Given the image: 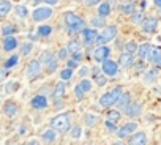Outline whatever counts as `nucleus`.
Here are the masks:
<instances>
[{"mask_svg": "<svg viewBox=\"0 0 161 145\" xmlns=\"http://www.w3.org/2000/svg\"><path fill=\"white\" fill-rule=\"evenodd\" d=\"M155 63H156V66H158V68H161V55L155 60Z\"/></svg>", "mask_w": 161, "mask_h": 145, "instance_id": "50", "label": "nucleus"}, {"mask_svg": "<svg viewBox=\"0 0 161 145\" xmlns=\"http://www.w3.org/2000/svg\"><path fill=\"white\" fill-rule=\"evenodd\" d=\"M122 93H123L122 87H115L112 92L104 93V95L100 98V106H103V107H109V106L115 104V103L119 101V98H120V95H122Z\"/></svg>", "mask_w": 161, "mask_h": 145, "instance_id": "3", "label": "nucleus"}, {"mask_svg": "<svg viewBox=\"0 0 161 145\" xmlns=\"http://www.w3.org/2000/svg\"><path fill=\"white\" fill-rule=\"evenodd\" d=\"M40 69H41V62L40 60H32L29 65H27V78L32 81L35 79L38 74H40Z\"/></svg>", "mask_w": 161, "mask_h": 145, "instance_id": "7", "label": "nucleus"}, {"mask_svg": "<svg viewBox=\"0 0 161 145\" xmlns=\"http://www.w3.org/2000/svg\"><path fill=\"white\" fill-rule=\"evenodd\" d=\"M3 110H5V114H7L8 117H13V115H16V114H18V106H16L14 103L8 101V103L3 106Z\"/></svg>", "mask_w": 161, "mask_h": 145, "instance_id": "22", "label": "nucleus"}, {"mask_svg": "<svg viewBox=\"0 0 161 145\" xmlns=\"http://www.w3.org/2000/svg\"><path fill=\"white\" fill-rule=\"evenodd\" d=\"M101 66H103V72L106 76H112L114 78L117 74V71H119V63L114 62V60H109V58H106Z\"/></svg>", "mask_w": 161, "mask_h": 145, "instance_id": "6", "label": "nucleus"}, {"mask_svg": "<svg viewBox=\"0 0 161 145\" xmlns=\"http://www.w3.org/2000/svg\"><path fill=\"white\" fill-rule=\"evenodd\" d=\"M51 32H52V29L49 25H40L38 27V35L40 36H47V35H51Z\"/></svg>", "mask_w": 161, "mask_h": 145, "instance_id": "30", "label": "nucleus"}, {"mask_svg": "<svg viewBox=\"0 0 161 145\" xmlns=\"http://www.w3.org/2000/svg\"><path fill=\"white\" fill-rule=\"evenodd\" d=\"M97 121H98V117H97V115H92V114H87V115H86V123H87V126H93Z\"/></svg>", "mask_w": 161, "mask_h": 145, "instance_id": "34", "label": "nucleus"}, {"mask_svg": "<svg viewBox=\"0 0 161 145\" xmlns=\"http://www.w3.org/2000/svg\"><path fill=\"white\" fill-rule=\"evenodd\" d=\"M156 74H158V71L156 69H150V71H147L145 72V78H144V81L148 84V82H153L155 79H156Z\"/></svg>", "mask_w": 161, "mask_h": 145, "instance_id": "28", "label": "nucleus"}, {"mask_svg": "<svg viewBox=\"0 0 161 145\" xmlns=\"http://www.w3.org/2000/svg\"><path fill=\"white\" fill-rule=\"evenodd\" d=\"M41 62L46 63V68H47L49 72H54V71L57 69V60L54 58V55H52L51 52H44V54L41 55Z\"/></svg>", "mask_w": 161, "mask_h": 145, "instance_id": "8", "label": "nucleus"}, {"mask_svg": "<svg viewBox=\"0 0 161 145\" xmlns=\"http://www.w3.org/2000/svg\"><path fill=\"white\" fill-rule=\"evenodd\" d=\"M68 52H71L73 55L74 54H77V52H80V44H79V41H69V44H68Z\"/></svg>", "mask_w": 161, "mask_h": 145, "instance_id": "26", "label": "nucleus"}, {"mask_svg": "<svg viewBox=\"0 0 161 145\" xmlns=\"http://www.w3.org/2000/svg\"><path fill=\"white\" fill-rule=\"evenodd\" d=\"M109 54H111V49H109L108 46L101 44V46H98V47L95 49L93 57H95V60H97V62H101V63H103V62L109 57Z\"/></svg>", "mask_w": 161, "mask_h": 145, "instance_id": "9", "label": "nucleus"}, {"mask_svg": "<svg viewBox=\"0 0 161 145\" xmlns=\"http://www.w3.org/2000/svg\"><path fill=\"white\" fill-rule=\"evenodd\" d=\"M5 76H7V71L5 69H0V82L5 79Z\"/></svg>", "mask_w": 161, "mask_h": 145, "instance_id": "48", "label": "nucleus"}, {"mask_svg": "<svg viewBox=\"0 0 161 145\" xmlns=\"http://www.w3.org/2000/svg\"><path fill=\"white\" fill-rule=\"evenodd\" d=\"M10 11H11L10 0H0V18H5Z\"/></svg>", "mask_w": 161, "mask_h": 145, "instance_id": "19", "label": "nucleus"}, {"mask_svg": "<svg viewBox=\"0 0 161 145\" xmlns=\"http://www.w3.org/2000/svg\"><path fill=\"white\" fill-rule=\"evenodd\" d=\"M65 92H66V85H65V81H62V82H58V84L55 85V89H54V93H52L54 99H60V98H63Z\"/></svg>", "mask_w": 161, "mask_h": 145, "instance_id": "16", "label": "nucleus"}, {"mask_svg": "<svg viewBox=\"0 0 161 145\" xmlns=\"http://www.w3.org/2000/svg\"><path fill=\"white\" fill-rule=\"evenodd\" d=\"M16 14H18L19 18H25V16L29 14V11H27V8H25V7L19 5V7H16Z\"/></svg>", "mask_w": 161, "mask_h": 145, "instance_id": "37", "label": "nucleus"}, {"mask_svg": "<svg viewBox=\"0 0 161 145\" xmlns=\"http://www.w3.org/2000/svg\"><path fill=\"white\" fill-rule=\"evenodd\" d=\"M77 62H79V60H76V58L73 57L71 60H68V68H71V69H73V68H77V65H79Z\"/></svg>", "mask_w": 161, "mask_h": 145, "instance_id": "44", "label": "nucleus"}, {"mask_svg": "<svg viewBox=\"0 0 161 145\" xmlns=\"http://www.w3.org/2000/svg\"><path fill=\"white\" fill-rule=\"evenodd\" d=\"M18 60H19V57H18V55H13V57H10V58L5 62V68H13V66L18 63Z\"/></svg>", "mask_w": 161, "mask_h": 145, "instance_id": "36", "label": "nucleus"}, {"mask_svg": "<svg viewBox=\"0 0 161 145\" xmlns=\"http://www.w3.org/2000/svg\"><path fill=\"white\" fill-rule=\"evenodd\" d=\"M115 35H117V29L114 27V25H109V27H106L100 35H98V40H97V43H98V46H101V44H106V43H109V41H112L114 38H115Z\"/></svg>", "mask_w": 161, "mask_h": 145, "instance_id": "4", "label": "nucleus"}, {"mask_svg": "<svg viewBox=\"0 0 161 145\" xmlns=\"http://www.w3.org/2000/svg\"><path fill=\"white\" fill-rule=\"evenodd\" d=\"M71 137L73 139H79L80 137V126H74L71 129Z\"/></svg>", "mask_w": 161, "mask_h": 145, "instance_id": "41", "label": "nucleus"}, {"mask_svg": "<svg viewBox=\"0 0 161 145\" xmlns=\"http://www.w3.org/2000/svg\"><path fill=\"white\" fill-rule=\"evenodd\" d=\"M156 25H158V21L155 18H150V19H145L142 22V30L145 33H153L156 30Z\"/></svg>", "mask_w": 161, "mask_h": 145, "instance_id": "12", "label": "nucleus"}, {"mask_svg": "<svg viewBox=\"0 0 161 145\" xmlns=\"http://www.w3.org/2000/svg\"><path fill=\"white\" fill-rule=\"evenodd\" d=\"M32 43H25V44H22V47H21V55H29L30 52H32Z\"/></svg>", "mask_w": 161, "mask_h": 145, "instance_id": "35", "label": "nucleus"}, {"mask_svg": "<svg viewBox=\"0 0 161 145\" xmlns=\"http://www.w3.org/2000/svg\"><path fill=\"white\" fill-rule=\"evenodd\" d=\"M95 81H97V84H98L100 87H104V85H106V78H104V76H97Z\"/></svg>", "mask_w": 161, "mask_h": 145, "instance_id": "43", "label": "nucleus"}, {"mask_svg": "<svg viewBox=\"0 0 161 145\" xmlns=\"http://www.w3.org/2000/svg\"><path fill=\"white\" fill-rule=\"evenodd\" d=\"M14 87H18V84H16V82H10V84L7 85V92H13V90H16Z\"/></svg>", "mask_w": 161, "mask_h": 145, "instance_id": "46", "label": "nucleus"}, {"mask_svg": "<svg viewBox=\"0 0 161 145\" xmlns=\"http://www.w3.org/2000/svg\"><path fill=\"white\" fill-rule=\"evenodd\" d=\"M79 87L87 93V92H90V90H92V82H90L89 79H82V81L79 82Z\"/></svg>", "mask_w": 161, "mask_h": 145, "instance_id": "29", "label": "nucleus"}, {"mask_svg": "<svg viewBox=\"0 0 161 145\" xmlns=\"http://www.w3.org/2000/svg\"><path fill=\"white\" fill-rule=\"evenodd\" d=\"M150 49H152V46H150L148 43H144V44L137 46V55H139L141 58H147V57H148Z\"/></svg>", "mask_w": 161, "mask_h": 145, "instance_id": "20", "label": "nucleus"}, {"mask_svg": "<svg viewBox=\"0 0 161 145\" xmlns=\"http://www.w3.org/2000/svg\"><path fill=\"white\" fill-rule=\"evenodd\" d=\"M130 99H131L130 93H122V95H120V98H119V101H117L115 104H119V106H120L122 109H125V107H126V106H128V104L131 103Z\"/></svg>", "mask_w": 161, "mask_h": 145, "instance_id": "25", "label": "nucleus"}, {"mask_svg": "<svg viewBox=\"0 0 161 145\" xmlns=\"http://www.w3.org/2000/svg\"><path fill=\"white\" fill-rule=\"evenodd\" d=\"M2 32H3L5 36H8V35H13V33L16 32V27H14V25H5V27L2 29Z\"/></svg>", "mask_w": 161, "mask_h": 145, "instance_id": "38", "label": "nucleus"}, {"mask_svg": "<svg viewBox=\"0 0 161 145\" xmlns=\"http://www.w3.org/2000/svg\"><path fill=\"white\" fill-rule=\"evenodd\" d=\"M84 93H86V92H84L82 89H80L79 85H76V87H74V95H76V98H77V99H82V98H84Z\"/></svg>", "mask_w": 161, "mask_h": 145, "instance_id": "39", "label": "nucleus"}, {"mask_svg": "<svg viewBox=\"0 0 161 145\" xmlns=\"http://www.w3.org/2000/svg\"><path fill=\"white\" fill-rule=\"evenodd\" d=\"M16 46H18V40H16L14 36L8 35V36L5 38V41H3V49L10 52V51H14V49H16Z\"/></svg>", "mask_w": 161, "mask_h": 145, "instance_id": "18", "label": "nucleus"}, {"mask_svg": "<svg viewBox=\"0 0 161 145\" xmlns=\"http://www.w3.org/2000/svg\"><path fill=\"white\" fill-rule=\"evenodd\" d=\"M120 66H123V68H128V66H131L133 65V54H130V52H123V54H120V57H119V62H117Z\"/></svg>", "mask_w": 161, "mask_h": 145, "instance_id": "14", "label": "nucleus"}, {"mask_svg": "<svg viewBox=\"0 0 161 145\" xmlns=\"http://www.w3.org/2000/svg\"><path fill=\"white\" fill-rule=\"evenodd\" d=\"M51 16H52V10H51L49 7H41V8H36V10L33 11V14H32V18H33V21H35V22L46 21V19H49Z\"/></svg>", "mask_w": 161, "mask_h": 145, "instance_id": "5", "label": "nucleus"}, {"mask_svg": "<svg viewBox=\"0 0 161 145\" xmlns=\"http://www.w3.org/2000/svg\"><path fill=\"white\" fill-rule=\"evenodd\" d=\"M155 5H156V7H159V8H161V0H155Z\"/></svg>", "mask_w": 161, "mask_h": 145, "instance_id": "51", "label": "nucleus"}, {"mask_svg": "<svg viewBox=\"0 0 161 145\" xmlns=\"http://www.w3.org/2000/svg\"><path fill=\"white\" fill-rule=\"evenodd\" d=\"M35 2H43V0H35Z\"/></svg>", "mask_w": 161, "mask_h": 145, "instance_id": "52", "label": "nucleus"}, {"mask_svg": "<svg viewBox=\"0 0 161 145\" xmlns=\"http://www.w3.org/2000/svg\"><path fill=\"white\" fill-rule=\"evenodd\" d=\"M141 110H142V106L139 103H130L125 107V114L128 117H137V115H141Z\"/></svg>", "mask_w": 161, "mask_h": 145, "instance_id": "11", "label": "nucleus"}, {"mask_svg": "<svg viewBox=\"0 0 161 145\" xmlns=\"http://www.w3.org/2000/svg\"><path fill=\"white\" fill-rule=\"evenodd\" d=\"M142 13H133V22L134 24H142L144 21H142Z\"/></svg>", "mask_w": 161, "mask_h": 145, "instance_id": "40", "label": "nucleus"}, {"mask_svg": "<svg viewBox=\"0 0 161 145\" xmlns=\"http://www.w3.org/2000/svg\"><path fill=\"white\" fill-rule=\"evenodd\" d=\"M128 143H131V145H144V143H147V134L145 132H136V134L131 136Z\"/></svg>", "mask_w": 161, "mask_h": 145, "instance_id": "13", "label": "nucleus"}, {"mask_svg": "<svg viewBox=\"0 0 161 145\" xmlns=\"http://www.w3.org/2000/svg\"><path fill=\"white\" fill-rule=\"evenodd\" d=\"M120 13H122V14H133V13H136V7H134V3L128 2V3L120 5Z\"/></svg>", "mask_w": 161, "mask_h": 145, "instance_id": "23", "label": "nucleus"}, {"mask_svg": "<svg viewBox=\"0 0 161 145\" xmlns=\"http://www.w3.org/2000/svg\"><path fill=\"white\" fill-rule=\"evenodd\" d=\"M43 2H46L47 5H55V3L58 2V0H43Z\"/></svg>", "mask_w": 161, "mask_h": 145, "instance_id": "49", "label": "nucleus"}, {"mask_svg": "<svg viewBox=\"0 0 161 145\" xmlns=\"http://www.w3.org/2000/svg\"><path fill=\"white\" fill-rule=\"evenodd\" d=\"M126 2H131V0H126Z\"/></svg>", "mask_w": 161, "mask_h": 145, "instance_id": "53", "label": "nucleus"}, {"mask_svg": "<svg viewBox=\"0 0 161 145\" xmlns=\"http://www.w3.org/2000/svg\"><path fill=\"white\" fill-rule=\"evenodd\" d=\"M51 126H52L55 131L62 132V134L66 132V131L69 129V115H68V114H58L57 117L52 118Z\"/></svg>", "mask_w": 161, "mask_h": 145, "instance_id": "2", "label": "nucleus"}, {"mask_svg": "<svg viewBox=\"0 0 161 145\" xmlns=\"http://www.w3.org/2000/svg\"><path fill=\"white\" fill-rule=\"evenodd\" d=\"M32 107L35 109H44L47 107V99L43 95H36L35 98H32Z\"/></svg>", "mask_w": 161, "mask_h": 145, "instance_id": "15", "label": "nucleus"}, {"mask_svg": "<svg viewBox=\"0 0 161 145\" xmlns=\"http://www.w3.org/2000/svg\"><path fill=\"white\" fill-rule=\"evenodd\" d=\"M66 55H68V47H66V49H60V51H58V58H62V60H63V58H66Z\"/></svg>", "mask_w": 161, "mask_h": 145, "instance_id": "45", "label": "nucleus"}, {"mask_svg": "<svg viewBox=\"0 0 161 145\" xmlns=\"http://www.w3.org/2000/svg\"><path fill=\"white\" fill-rule=\"evenodd\" d=\"M100 0H86V5L87 7H93V5H98Z\"/></svg>", "mask_w": 161, "mask_h": 145, "instance_id": "47", "label": "nucleus"}, {"mask_svg": "<svg viewBox=\"0 0 161 145\" xmlns=\"http://www.w3.org/2000/svg\"><path fill=\"white\" fill-rule=\"evenodd\" d=\"M109 13H111V5L108 2H103L100 5V8H98V16L100 18H106V16H109Z\"/></svg>", "mask_w": 161, "mask_h": 145, "instance_id": "24", "label": "nucleus"}, {"mask_svg": "<svg viewBox=\"0 0 161 145\" xmlns=\"http://www.w3.org/2000/svg\"><path fill=\"white\" fill-rule=\"evenodd\" d=\"M125 51L130 52V54H134V52H137V44H136L134 41H128V43L125 44Z\"/></svg>", "mask_w": 161, "mask_h": 145, "instance_id": "33", "label": "nucleus"}, {"mask_svg": "<svg viewBox=\"0 0 161 145\" xmlns=\"http://www.w3.org/2000/svg\"><path fill=\"white\" fill-rule=\"evenodd\" d=\"M136 128H137V125H136V123H126L123 128L117 129V134H119V137H125V136H128L130 132L136 131Z\"/></svg>", "mask_w": 161, "mask_h": 145, "instance_id": "17", "label": "nucleus"}, {"mask_svg": "<svg viewBox=\"0 0 161 145\" xmlns=\"http://www.w3.org/2000/svg\"><path fill=\"white\" fill-rule=\"evenodd\" d=\"M161 55V47H152L150 49V52H148V60H152V62H155L158 57Z\"/></svg>", "mask_w": 161, "mask_h": 145, "instance_id": "27", "label": "nucleus"}, {"mask_svg": "<svg viewBox=\"0 0 161 145\" xmlns=\"http://www.w3.org/2000/svg\"><path fill=\"white\" fill-rule=\"evenodd\" d=\"M65 22L68 25V29L71 32H79V30H84L86 29V22L84 19H80L77 14H74L73 11H66L65 13Z\"/></svg>", "mask_w": 161, "mask_h": 145, "instance_id": "1", "label": "nucleus"}, {"mask_svg": "<svg viewBox=\"0 0 161 145\" xmlns=\"http://www.w3.org/2000/svg\"><path fill=\"white\" fill-rule=\"evenodd\" d=\"M71 76H73V69H71V68H66V69H63V71H62L60 79L66 82V81H69V79H71Z\"/></svg>", "mask_w": 161, "mask_h": 145, "instance_id": "32", "label": "nucleus"}, {"mask_svg": "<svg viewBox=\"0 0 161 145\" xmlns=\"http://www.w3.org/2000/svg\"><path fill=\"white\" fill-rule=\"evenodd\" d=\"M108 120L117 123V121L120 120V112H119V110H109V112H108Z\"/></svg>", "mask_w": 161, "mask_h": 145, "instance_id": "31", "label": "nucleus"}, {"mask_svg": "<svg viewBox=\"0 0 161 145\" xmlns=\"http://www.w3.org/2000/svg\"><path fill=\"white\" fill-rule=\"evenodd\" d=\"M82 35H84V43L86 44L97 43V40H98V32L93 30V29H84L82 30Z\"/></svg>", "mask_w": 161, "mask_h": 145, "instance_id": "10", "label": "nucleus"}, {"mask_svg": "<svg viewBox=\"0 0 161 145\" xmlns=\"http://www.w3.org/2000/svg\"><path fill=\"white\" fill-rule=\"evenodd\" d=\"M55 137H57V134H55V129H54V128H51V129L44 131V132H43V136H41L43 142H47V143L54 142V140H55Z\"/></svg>", "mask_w": 161, "mask_h": 145, "instance_id": "21", "label": "nucleus"}, {"mask_svg": "<svg viewBox=\"0 0 161 145\" xmlns=\"http://www.w3.org/2000/svg\"><path fill=\"white\" fill-rule=\"evenodd\" d=\"M106 128H108V131H112V132H115L117 131V126H115V123L114 121H111V120H106Z\"/></svg>", "mask_w": 161, "mask_h": 145, "instance_id": "42", "label": "nucleus"}]
</instances>
